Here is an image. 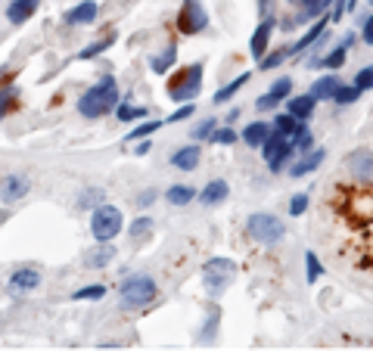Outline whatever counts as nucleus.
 <instances>
[{
    "label": "nucleus",
    "instance_id": "nucleus-1",
    "mask_svg": "<svg viewBox=\"0 0 373 351\" xmlns=\"http://www.w3.org/2000/svg\"><path fill=\"white\" fill-rule=\"evenodd\" d=\"M339 218L358 234V264L373 268V184H354L352 190L333 193Z\"/></svg>",
    "mask_w": 373,
    "mask_h": 351
},
{
    "label": "nucleus",
    "instance_id": "nucleus-2",
    "mask_svg": "<svg viewBox=\"0 0 373 351\" xmlns=\"http://www.w3.org/2000/svg\"><path fill=\"white\" fill-rule=\"evenodd\" d=\"M115 103H118V84L112 75H103V78L78 100V112L84 118H103L115 109Z\"/></svg>",
    "mask_w": 373,
    "mask_h": 351
},
{
    "label": "nucleus",
    "instance_id": "nucleus-3",
    "mask_svg": "<svg viewBox=\"0 0 373 351\" xmlns=\"http://www.w3.org/2000/svg\"><path fill=\"white\" fill-rule=\"evenodd\" d=\"M156 295H159V289L147 273H134V277H128L122 283V289H118V305H122L125 311H140V308L156 302Z\"/></svg>",
    "mask_w": 373,
    "mask_h": 351
},
{
    "label": "nucleus",
    "instance_id": "nucleus-4",
    "mask_svg": "<svg viewBox=\"0 0 373 351\" xmlns=\"http://www.w3.org/2000/svg\"><path fill=\"white\" fill-rule=\"evenodd\" d=\"M122 224H125V218H122V211L115 209V205H97L93 209V218H90V234L97 243H112V239L122 234Z\"/></svg>",
    "mask_w": 373,
    "mask_h": 351
},
{
    "label": "nucleus",
    "instance_id": "nucleus-5",
    "mask_svg": "<svg viewBox=\"0 0 373 351\" xmlns=\"http://www.w3.org/2000/svg\"><path fill=\"white\" fill-rule=\"evenodd\" d=\"M199 90H202V63H193V66L181 68V72L172 78V84H168V97L174 103L193 100Z\"/></svg>",
    "mask_w": 373,
    "mask_h": 351
},
{
    "label": "nucleus",
    "instance_id": "nucleus-6",
    "mask_svg": "<svg viewBox=\"0 0 373 351\" xmlns=\"http://www.w3.org/2000/svg\"><path fill=\"white\" fill-rule=\"evenodd\" d=\"M246 230H249V236L256 239V243H261V246H277L280 239H283V234H286L283 221L274 218V215H268V211H256V215H249Z\"/></svg>",
    "mask_w": 373,
    "mask_h": 351
},
{
    "label": "nucleus",
    "instance_id": "nucleus-7",
    "mask_svg": "<svg viewBox=\"0 0 373 351\" xmlns=\"http://www.w3.org/2000/svg\"><path fill=\"white\" fill-rule=\"evenodd\" d=\"M261 156L268 159V168L270 171H283L290 165V159L295 156V147L290 137H283L280 131H270V137L261 143Z\"/></svg>",
    "mask_w": 373,
    "mask_h": 351
},
{
    "label": "nucleus",
    "instance_id": "nucleus-8",
    "mask_svg": "<svg viewBox=\"0 0 373 351\" xmlns=\"http://www.w3.org/2000/svg\"><path fill=\"white\" fill-rule=\"evenodd\" d=\"M345 174H349L354 184H373V150L361 147V150L349 152V159H345Z\"/></svg>",
    "mask_w": 373,
    "mask_h": 351
},
{
    "label": "nucleus",
    "instance_id": "nucleus-9",
    "mask_svg": "<svg viewBox=\"0 0 373 351\" xmlns=\"http://www.w3.org/2000/svg\"><path fill=\"white\" fill-rule=\"evenodd\" d=\"M202 273H206V283H209L211 293H221V289L233 280L236 261H231V258H211V261H206Z\"/></svg>",
    "mask_w": 373,
    "mask_h": 351
},
{
    "label": "nucleus",
    "instance_id": "nucleus-10",
    "mask_svg": "<svg viewBox=\"0 0 373 351\" xmlns=\"http://www.w3.org/2000/svg\"><path fill=\"white\" fill-rule=\"evenodd\" d=\"M206 25H209V16L202 10L199 0H184L181 16H177V28H181V34H199V31H206Z\"/></svg>",
    "mask_w": 373,
    "mask_h": 351
},
{
    "label": "nucleus",
    "instance_id": "nucleus-11",
    "mask_svg": "<svg viewBox=\"0 0 373 351\" xmlns=\"http://www.w3.org/2000/svg\"><path fill=\"white\" fill-rule=\"evenodd\" d=\"M274 28H277V19H274V16H265L261 25L256 28V34H252L249 50H252V56H256V63L268 53V44H270V34H274Z\"/></svg>",
    "mask_w": 373,
    "mask_h": 351
},
{
    "label": "nucleus",
    "instance_id": "nucleus-12",
    "mask_svg": "<svg viewBox=\"0 0 373 351\" xmlns=\"http://www.w3.org/2000/svg\"><path fill=\"white\" fill-rule=\"evenodd\" d=\"M327 25H330V16H327V19H324V16H317V19H315V25H311V28L305 31L302 38H299V41H295V44L290 47V56H299L302 50L315 47V44H317V38H320V34L327 31Z\"/></svg>",
    "mask_w": 373,
    "mask_h": 351
},
{
    "label": "nucleus",
    "instance_id": "nucleus-13",
    "mask_svg": "<svg viewBox=\"0 0 373 351\" xmlns=\"http://www.w3.org/2000/svg\"><path fill=\"white\" fill-rule=\"evenodd\" d=\"M38 283H41V273L35 268H22V271H16L10 277V293L13 295L31 293V289H38Z\"/></svg>",
    "mask_w": 373,
    "mask_h": 351
},
{
    "label": "nucleus",
    "instance_id": "nucleus-14",
    "mask_svg": "<svg viewBox=\"0 0 373 351\" xmlns=\"http://www.w3.org/2000/svg\"><path fill=\"white\" fill-rule=\"evenodd\" d=\"M97 13H100L97 0H84V4L72 6V10L63 16V22H65V25H90L93 19H97Z\"/></svg>",
    "mask_w": 373,
    "mask_h": 351
},
{
    "label": "nucleus",
    "instance_id": "nucleus-15",
    "mask_svg": "<svg viewBox=\"0 0 373 351\" xmlns=\"http://www.w3.org/2000/svg\"><path fill=\"white\" fill-rule=\"evenodd\" d=\"M315 106H317V100L311 97V93H302V97H293V100H286V112L295 115L299 122H308L311 115H315Z\"/></svg>",
    "mask_w": 373,
    "mask_h": 351
},
{
    "label": "nucleus",
    "instance_id": "nucleus-16",
    "mask_svg": "<svg viewBox=\"0 0 373 351\" xmlns=\"http://www.w3.org/2000/svg\"><path fill=\"white\" fill-rule=\"evenodd\" d=\"M38 4H41V0H13V4L6 6V19H10L13 25L28 22L31 16L38 13Z\"/></svg>",
    "mask_w": 373,
    "mask_h": 351
},
{
    "label": "nucleus",
    "instance_id": "nucleus-17",
    "mask_svg": "<svg viewBox=\"0 0 373 351\" xmlns=\"http://www.w3.org/2000/svg\"><path fill=\"white\" fill-rule=\"evenodd\" d=\"M28 190H31V184L25 181L22 174H13V177H6V181H4V187H0V199H4V202H16V199H22Z\"/></svg>",
    "mask_w": 373,
    "mask_h": 351
},
{
    "label": "nucleus",
    "instance_id": "nucleus-18",
    "mask_svg": "<svg viewBox=\"0 0 373 351\" xmlns=\"http://www.w3.org/2000/svg\"><path fill=\"white\" fill-rule=\"evenodd\" d=\"M327 159L324 150H315V152H305V156L295 162V165H290V177H305L311 174V171H317V165Z\"/></svg>",
    "mask_w": 373,
    "mask_h": 351
},
{
    "label": "nucleus",
    "instance_id": "nucleus-19",
    "mask_svg": "<svg viewBox=\"0 0 373 351\" xmlns=\"http://www.w3.org/2000/svg\"><path fill=\"white\" fill-rule=\"evenodd\" d=\"M199 156H202V150L196 147V143H190V147H181L172 156V165L174 168H181V171H193L199 165Z\"/></svg>",
    "mask_w": 373,
    "mask_h": 351
},
{
    "label": "nucleus",
    "instance_id": "nucleus-20",
    "mask_svg": "<svg viewBox=\"0 0 373 351\" xmlns=\"http://www.w3.org/2000/svg\"><path fill=\"white\" fill-rule=\"evenodd\" d=\"M270 131H274V125H268V122H256V125H249V127L243 131V140L249 143L252 150H261V143H265L268 137H270Z\"/></svg>",
    "mask_w": 373,
    "mask_h": 351
},
{
    "label": "nucleus",
    "instance_id": "nucleus-21",
    "mask_svg": "<svg viewBox=\"0 0 373 351\" xmlns=\"http://www.w3.org/2000/svg\"><path fill=\"white\" fill-rule=\"evenodd\" d=\"M227 193H231V187H227V181H221V177H218V181H211L206 190L199 193V199L206 202V205H218V202L227 199Z\"/></svg>",
    "mask_w": 373,
    "mask_h": 351
},
{
    "label": "nucleus",
    "instance_id": "nucleus-22",
    "mask_svg": "<svg viewBox=\"0 0 373 351\" xmlns=\"http://www.w3.org/2000/svg\"><path fill=\"white\" fill-rule=\"evenodd\" d=\"M339 88V78H336V75H320V78L315 81V84H311V97H315V100H330V97H333V90Z\"/></svg>",
    "mask_w": 373,
    "mask_h": 351
},
{
    "label": "nucleus",
    "instance_id": "nucleus-23",
    "mask_svg": "<svg viewBox=\"0 0 373 351\" xmlns=\"http://www.w3.org/2000/svg\"><path fill=\"white\" fill-rule=\"evenodd\" d=\"M165 199L172 205H186V202L196 199V190H193V187H184V184H174L165 190Z\"/></svg>",
    "mask_w": 373,
    "mask_h": 351
},
{
    "label": "nucleus",
    "instance_id": "nucleus-24",
    "mask_svg": "<svg viewBox=\"0 0 373 351\" xmlns=\"http://www.w3.org/2000/svg\"><path fill=\"white\" fill-rule=\"evenodd\" d=\"M174 59H177V50H174V47H165L159 56H152V59H149V68H152L156 75H165L168 68L174 66Z\"/></svg>",
    "mask_w": 373,
    "mask_h": 351
},
{
    "label": "nucleus",
    "instance_id": "nucleus-25",
    "mask_svg": "<svg viewBox=\"0 0 373 351\" xmlns=\"http://www.w3.org/2000/svg\"><path fill=\"white\" fill-rule=\"evenodd\" d=\"M249 78H252V75H240V78H236V81L224 84V88L218 90L215 97H211V103H231V100L236 97V90H240V88H246V84H249Z\"/></svg>",
    "mask_w": 373,
    "mask_h": 351
},
{
    "label": "nucleus",
    "instance_id": "nucleus-26",
    "mask_svg": "<svg viewBox=\"0 0 373 351\" xmlns=\"http://www.w3.org/2000/svg\"><path fill=\"white\" fill-rule=\"evenodd\" d=\"M299 127H302V122H299L295 115H290V112H283V115L274 118V131H280L283 137H290V140H293L295 134H299Z\"/></svg>",
    "mask_w": 373,
    "mask_h": 351
},
{
    "label": "nucleus",
    "instance_id": "nucleus-27",
    "mask_svg": "<svg viewBox=\"0 0 373 351\" xmlns=\"http://www.w3.org/2000/svg\"><path fill=\"white\" fill-rule=\"evenodd\" d=\"M299 4H302V19H317V16H324L333 6V0H299Z\"/></svg>",
    "mask_w": 373,
    "mask_h": 351
},
{
    "label": "nucleus",
    "instance_id": "nucleus-28",
    "mask_svg": "<svg viewBox=\"0 0 373 351\" xmlns=\"http://www.w3.org/2000/svg\"><path fill=\"white\" fill-rule=\"evenodd\" d=\"M330 100L339 103V106H352L354 100H361V90L354 88V84H352V88H342V84H339V88L333 90V97H330Z\"/></svg>",
    "mask_w": 373,
    "mask_h": 351
},
{
    "label": "nucleus",
    "instance_id": "nucleus-29",
    "mask_svg": "<svg viewBox=\"0 0 373 351\" xmlns=\"http://www.w3.org/2000/svg\"><path fill=\"white\" fill-rule=\"evenodd\" d=\"M305 277H308V283H317L320 277H324V268H320V258L315 252H305Z\"/></svg>",
    "mask_w": 373,
    "mask_h": 351
},
{
    "label": "nucleus",
    "instance_id": "nucleus-30",
    "mask_svg": "<svg viewBox=\"0 0 373 351\" xmlns=\"http://www.w3.org/2000/svg\"><path fill=\"white\" fill-rule=\"evenodd\" d=\"M293 147H295V152H302V156H305V152L315 150V137H311V131H308L305 125L299 127V134L293 137Z\"/></svg>",
    "mask_w": 373,
    "mask_h": 351
},
{
    "label": "nucleus",
    "instance_id": "nucleus-31",
    "mask_svg": "<svg viewBox=\"0 0 373 351\" xmlns=\"http://www.w3.org/2000/svg\"><path fill=\"white\" fill-rule=\"evenodd\" d=\"M112 41H115L112 34H109V38H103V41H93V44H88V47L81 50V53H78V59H93V56H100L106 47H112Z\"/></svg>",
    "mask_w": 373,
    "mask_h": 351
},
{
    "label": "nucleus",
    "instance_id": "nucleus-32",
    "mask_svg": "<svg viewBox=\"0 0 373 351\" xmlns=\"http://www.w3.org/2000/svg\"><path fill=\"white\" fill-rule=\"evenodd\" d=\"M345 50H349V47H345V44H339V47L333 50V53H327L324 59H320V66L333 68V72H336V68H342V66H345Z\"/></svg>",
    "mask_w": 373,
    "mask_h": 351
},
{
    "label": "nucleus",
    "instance_id": "nucleus-33",
    "mask_svg": "<svg viewBox=\"0 0 373 351\" xmlns=\"http://www.w3.org/2000/svg\"><path fill=\"white\" fill-rule=\"evenodd\" d=\"M159 127H165V118H162V122H143V125H137V127H134V131L128 134V140H131V143H137V140H143L147 134L159 131Z\"/></svg>",
    "mask_w": 373,
    "mask_h": 351
},
{
    "label": "nucleus",
    "instance_id": "nucleus-34",
    "mask_svg": "<svg viewBox=\"0 0 373 351\" xmlns=\"http://www.w3.org/2000/svg\"><path fill=\"white\" fill-rule=\"evenodd\" d=\"M103 295H106V286H84L72 298L75 302H97V298H103Z\"/></svg>",
    "mask_w": 373,
    "mask_h": 351
},
{
    "label": "nucleus",
    "instance_id": "nucleus-35",
    "mask_svg": "<svg viewBox=\"0 0 373 351\" xmlns=\"http://www.w3.org/2000/svg\"><path fill=\"white\" fill-rule=\"evenodd\" d=\"M290 56V47H283V50H277V53H270V56H261L258 59V66H261V72H268V68H274V66H280L283 59Z\"/></svg>",
    "mask_w": 373,
    "mask_h": 351
},
{
    "label": "nucleus",
    "instance_id": "nucleus-36",
    "mask_svg": "<svg viewBox=\"0 0 373 351\" xmlns=\"http://www.w3.org/2000/svg\"><path fill=\"white\" fill-rule=\"evenodd\" d=\"M354 88H358L361 93L373 88V66H364L358 75H354Z\"/></svg>",
    "mask_w": 373,
    "mask_h": 351
},
{
    "label": "nucleus",
    "instance_id": "nucleus-37",
    "mask_svg": "<svg viewBox=\"0 0 373 351\" xmlns=\"http://www.w3.org/2000/svg\"><path fill=\"white\" fill-rule=\"evenodd\" d=\"M149 230H152V221H149V218H137V221H134V224L128 227V234H131V239H143V236L149 234Z\"/></svg>",
    "mask_w": 373,
    "mask_h": 351
},
{
    "label": "nucleus",
    "instance_id": "nucleus-38",
    "mask_svg": "<svg viewBox=\"0 0 373 351\" xmlns=\"http://www.w3.org/2000/svg\"><path fill=\"white\" fill-rule=\"evenodd\" d=\"M209 140L211 143H221V147H231V143H236V131H233V127H221V131H215Z\"/></svg>",
    "mask_w": 373,
    "mask_h": 351
},
{
    "label": "nucleus",
    "instance_id": "nucleus-39",
    "mask_svg": "<svg viewBox=\"0 0 373 351\" xmlns=\"http://www.w3.org/2000/svg\"><path fill=\"white\" fill-rule=\"evenodd\" d=\"M270 93H274L277 100H286L293 93V81L290 78H277L274 84H270Z\"/></svg>",
    "mask_w": 373,
    "mask_h": 351
},
{
    "label": "nucleus",
    "instance_id": "nucleus-40",
    "mask_svg": "<svg viewBox=\"0 0 373 351\" xmlns=\"http://www.w3.org/2000/svg\"><path fill=\"white\" fill-rule=\"evenodd\" d=\"M16 106V90L13 88H6V90H0V118H6V112Z\"/></svg>",
    "mask_w": 373,
    "mask_h": 351
},
{
    "label": "nucleus",
    "instance_id": "nucleus-41",
    "mask_svg": "<svg viewBox=\"0 0 373 351\" xmlns=\"http://www.w3.org/2000/svg\"><path fill=\"white\" fill-rule=\"evenodd\" d=\"M147 115V109H140V106H118V118L122 122H134V118H143Z\"/></svg>",
    "mask_w": 373,
    "mask_h": 351
},
{
    "label": "nucleus",
    "instance_id": "nucleus-42",
    "mask_svg": "<svg viewBox=\"0 0 373 351\" xmlns=\"http://www.w3.org/2000/svg\"><path fill=\"white\" fill-rule=\"evenodd\" d=\"M112 255H115V249H106V246H103V249H100V252L88 255V264H90V268H100V264H106L109 258H112Z\"/></svg>",
    "mask_w": 373,
    "mask_h": 351
},
{
    "label": "nucleus",
    "instance_id": "nucleus-43",
    "mask_svg": "<svg viewBox=\"0 0 373 351\" xmlns=\"http://www.w3.org/2000/svg\"><path fill=\"white\" fill-rule=\"evenodd\" d=\"M215 118H209V122H202V125H196V127H193V137H196V140H206V137H211V134H215Z\"/></svg>",
    "mask_w": 373,
    "mask_h": 351
},
{
    "label": "nucleus",
    "instance_id": "nucleus-44",
    "mask_svg": "<svg viewBox=\"0 0 373 351\" xmlns=\"http://www.w3.org/2000/svg\"><path fill=\"white\" fill-rule=\"evenodd\" d=\"M100 196H103V193H100V190H88V193H81V209H97V205H103V202H100Z\"/></svg>",
    "mask_w": 373,
    "mask_h": 351
},
{
    "label": "nucleus",
    "instance_id": "nucleus-45",
    "mask_svg": "<svg viewBox=\"0 0 373 351\" xmlns=\"http://www.w3.org/2000/svg\"><path fill=\"white\" fill-rule=\"evenodd\" d=\"M305 209H308V196H305V193H295L293 202H290V215H305Z\"/></svg>",
    "mask_w": 373,
    "mask_h": 351
},
{
    "label": "nucleus",
    "instance_id": "nucleus-46",
    "mask_svg": "<svg viewBox=\"0 0 373 351\" xmlns=\"http://www.w3.org/2000/svg\"><path fill=\"white\" fill-rule=\"evenodd\" d=\"M256 106H258V112H270V109H277L280 106V100L274 97V93H265V97H258V103H256Z\"/></svg>",
    "mask_w": 373,
    "mask_h": 351
},
{
    "label": "nucleus",
    "instance_id": "nucleus-47",
    "mask_svg": "<svg viewBox=\"0 0 373 351\" xmlns=\"http://www.w3.org/2000/svg\"><path fill=\"white\" fill-rule=\"evenodd\" d=\"M361 38H364V44H370L373 47V16H364L361 19Z\"/></svg>",
    "mask_w": 373,
    "mask_h": 351
},
{
    "label": "nucleus",
    "instance_id": "nucleus-48",
    "mask_svg": "<svg viewBox=\"0 0 373 351\" xmlns=\"http://www.w3.org/2000/svg\"><path fill=\"white\" fill-rule=\"evenodd\" d=\"M190 115H193V106L186 103V106H181L177 112H172V115L165 118V125H172V122H184V118H190Z\"/></svg>",
    "mask_w": 373,
    "mask_h": 351
},
{
    "label": "nucleus",
    "instance_id": "nucleus-49",
    "mask_svg": "<svg viewBox=\"0 0 373 351\" xmlns=\"http://www.w3.org/2000/svg\"><path fill=\"white\" fill-rule=\"evenodd\" d=\"M342 13H345V0H336V4L330 6V22H339L342 19Z\"/></svg>",
    "mask_w": 373,
    "mask_h": 351
},
{
    "label": "nucleus",
    "instance_id": "nucleus-50",
    "mask_svg": "<svg viewBox=\"0 0 373 351\" xmlns=\"http://www.w3.org/2000/svg\"><path fill=\"white\" fill-rule=\"evenodd\" d=\"M152 199H156V193H152V190H143V193L137 196V205H143V209H147V205H152Z\"/></svg>",
    "mask_w": 373,
    "mask_h": 351
},
{
    "label": "nucleus",
    "instance_id": "nucleus-51",
    "mask_svg": "<svg viewBox=\"0 0 373 351\" xmlns=\"http://www.w3.org/2000/svg\"><path fill=\"white\" fill-rule=\"evenodd\" d=\"M270 6H274V0H258V13H261V16H268Z\"/></svg>",
    "mask_w": 373,
    "mask_h": 351
},
{
    "label": "nucleus",
    "instance_id": "nucleus-52",
    "mask_svg": "<svg viewBox=\"0 0 373 351\" xmlns=\"http://www.w3.org/2000/svg\"><path fill=\"white\" fill-rule=\"evenodd\" d=\"M134 152H137V156H147V152H149V143H147V140H140V143H137V150H134Z\"/></svg>",
    "mask_w": 373,
    "mask_h": 351
},
{
    "label": "nucleus",
    "instance_id": "nucleus-53",
    "mask_svg": "<svg viewBox=\"0 0 373 351\" xmlns=\"http://www.w3.org/2000/svg\"><path fill=\"white\" fill-rule=\"evenodd\" d=\"M236 118H240V106H236V109H231V112H227V122H236Z\"/></svg>",
    "mask_w": 373,
    "mask_h": 351
},
{
    "label": "nucleus",
    "instance_id": "nucleus-54",
    "mask_svg": "<svg viewBox=\"0 0 373 351\" xmlns=\"http://www.w3.org/2000/svg\"><path fill=\"white\" fill-rule=\"evenodd\" d=\"M354 6H358V0H345V10H349V13L354 10Z\"/></svg>",
    "mask_w": 373,
    "mask_h": 351
},
{
    "label": "nucleus",
    "instance_id": "nucleus-55",
    "mask_svg": "<svg viewBox=\"0 0 373 351\" xmlns=\"http://www.w3.org/2000/svg\"><path fill=\"white\" fill-rule=\"evenodd\" d=\"M367 4H370V6H373V0H367Z\"/></svg>",
    "mask_w": 373,
    "mask_h": 351
}]
</instances>
